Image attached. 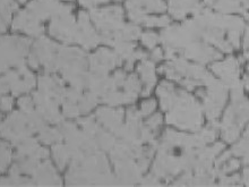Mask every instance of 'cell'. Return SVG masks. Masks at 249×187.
Returning <instances> with one entry per match:
<instances>
[{
    "instance_id": "obj_1",
    "label": "cell",
    "mask_w": 249,
    "mask_h": 187,
    "mask_svg": "<svg viewBox=\"0 0 249 187\" xmlns=\"http://www.w3.org/2000/svg\"><path fill=\"white\" fill-rule=\"evenodd\" d=\"M27 42L16 37H3L0 40V72L22 59Z\"/></svg>"
},
{
    "instance_id": "obj_2",
    "label": "cell",
    "mask_w": 249,
    "mask_h": 187,
    "mask_svg": "<svg viewBox=\"0 0 249 187\" xmlns=\"http://www.w3.org/2000/svg\"><path fill=\"white\" fill-rule=\"evenodd\" d=\"M10 107H12V100L9 98H5L1 100V108L3 110H8L10 109Z\"/></svg>"
},
{
    "instance_id": "obj_3",
    "label": "cell",
    "mask_w": 249,
    "mask_h": 187,
    "mask_svg": "<svg viewBox=\"0 0 249 187\" xmlns=\"http://www.w3.org/2000/svg\"><path fill=\"white\" fill-rule=\"evenodd\" d=\"M144 42H146L148 44V47H152L155 43V36L153 34H148L144 37Z\"/></svg>"
},
{
    "instance_id": "obj_4",
    "label": "cell",
    "mask_w": 249,
    "mask_h": 187,
    "mask_svg": "<svg viewBox=\"0 0 249 187\" xmlns=\"http://www.w3.org/2000/svg\"><path fill=\"white\" fill-rule=\"evenodd\" d=\"M5 26H6V20L0 17V32H3L5 31Z\"/></svg>"
}]
</instances>
